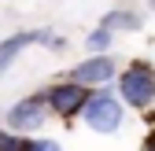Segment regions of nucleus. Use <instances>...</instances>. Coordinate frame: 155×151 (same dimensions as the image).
Instances as JSON below:
<instances>
[{
    "instance_id": "nucleus-1",
    "label": "nucleus",
    "mask_w": 155,
    "mask_h": 151,
    "mask_svg": "<svg viewBox=\"0 0 155 151\" xmlns=\"http://www.w3.org/2000/svg\"><path fill=\"white\" fill-rule=\"evenodd\" d=\"M81 118L92 133H118L122 129V118H126V107L122 100H114L111 92H89V103L81 107Z\"/></svg>"
},
{
    "instance_id": "nucleus-2",
    "label": "nucleus",
    "mask_w": 155,
    "mask_h": 151,
    "mask_svg": "<svg viewBox=\"0 0 155 151\" xmlns=\"http://www.w3.org/2000/svg\"><path fill=\"white\" fill-rule=\"evenodd\" d=\"M118 92H122V100L129 107H137V111L151 107V100H155V70H151V63H144V59L129 63L122 70V78H118Z\"/></svg>"
},
{
    "instance_id": "nucleus-3",
    "label": "nucleus",
    "mask_w": 155,
    "mask_h": 151,
    "mask_svg": "<svg viewBox=\"0 0 155 151\" xmlns=\"http://www.w3.org/2000/svg\"><path fill=\"white\" fill-rule=\"evenodd\" d=\"M41 96H45V107H52L59 118H70V114H81V107L89 103V88L74 85V81H55Z\"/></svg>"
},
{
    "instance_id": "nucleus-4",
    "label": "nucleus",
    "mask_w": 155,
    "mask_h": 151,
    "mask_svg": "<svg viewBox=\"0 0 155 151\" xmlns=\"http://www.w3.org/2000/svg\"><path fill=\"white\" fill-rule=\"evenodd\" d=\"M8 129L11 133H26V129H37L45 122V96L37 92V96H26V100H18L15 107H8Z\"/></svg>"
},
{
    "instance_id": "nucleus-5",
    "label": "nucleus",
    "mask_w": 155,
    "mask_h": 151,
    "mask_svg": "<svg viewBox=\"0 0 155 151\" xmlns=\"http://www.w3.org/2000/svg\"><path fill=\"white\" fill-rule=\"evenodd\" d=\"M114 74H118V66H114L111 55H89L85 63H78V66L70 70V81L81 85V88H89V85H104V81H111Z\"/></svg>"
},
{
    "instance_id": "nucleus-6",
    "label": "nucleus",
    "mask_w": 155,
    "mask_h": 151,
    "mask_svg": "<svg viewBox=\"0 0 155 151\" xmlns=\"http://www.w3.org/2000/svg\"><path fill=\"white\" fill-rule=\"evenodd\" d=\"M52 37H55L52 30H26V33H15V37H8V41H0V74L15 63V55L26 44H52Z\"/></svg>"
},
{
    "instance_id": "nucleus-7",
    "label": "nucleus",
    "mask_w": 155,
    "mask_h": 151,
    "mask_svg": "<svg viewBox=\"0 0 155 151\" xmlns=\"http://www.w3.org/2000/svg\"><path fill=\"white\" fill-rule=\"evenodd\" d=\"M100 30H107V33H114V30H140V18L133 11H107L100 18Z\"/></svg>"
},
{
    "instance_id": "nucleus-8",
    "label": "nucleus",
    "mask_w": 155,
    "mask_h": 151,
    "mask_svg": "<svg viewBox=\"0 0 155 151\" xmlns=\"http://www.w3.org/2000/svg\"><path fill=\"white\" fill-rule=\"evenodd\" d=\"M111 37H114V33H107V30H100V26H96V30L85 37V48H89L92 55H107V48H111Z\"/></svg>"
},
{
    "instance_id": "nucleus-9",
    "label": "nucleus",
    "mask_w": 155,
    "mask_h": 151,
    "mask_svg": "<svg viewBox=\"0 0 155 151\" xmlns=\"http://www.w3.org/2000/svg\"><path fill=\"white\" fill-rule=\"evenodd\" d=\"M0 151H26V137H15L11 129H0Z\"/></svg>"
},
{
    "instance_id": "nucleus-10",
    "label": "nucleus",
    "mask_w": 155,
    "mask_h": 151,
    "mask_svg": "<svg viewBox=\"0 0 155 151\" xmlns=\"http://www.w3.org/2000/svg\"><path fill=\"white\" fill-rule=\"evenodd\" d=\"M26 151H63V144H55L48 137H41V140H30L26 137Z\"/></svg>"
}]
</instances>
